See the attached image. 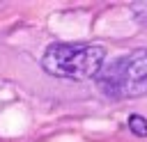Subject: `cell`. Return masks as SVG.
Returning <instances> with one entry per match:
<instances>
[{
	"label": "cell",
	"instance_id": "6da1fadb",
	"mask_svg": "<svg viewBox=\"0 0 147 142\" xmlns=\"http://www.w3.org/2000/svg\"><path fill=\"white\" fill-rule=\"evenodd\" d=\"M96 87L108 98H138L147 96V48H136L126 55L115 57L110 64L101 66Z\"/></svg>",
	"mask_w": 147,
	"mask_h": 142
},
{
	"label": "cell",
	"instance_id": "7a4b0ae2",
	"mask_svg": "<svg viewBox=\"0 0 147 142\" xmlns=\"http://www.w3.org/2000/svg\"><path fill=\"white\" fill-rule=\"evenodd\" d=\"M106 50L96 44H53L41 57V69L48 76L67 80H87L103 66Z\"/></svg>",
	"mask_w": 147,
	"mask_h": 142
},
{
	"label": "cell",
	"instance_id": "3957f363",
	"mask_svg": "<svg viewBox=\"0 0 147 142\" xmlns=\"http://www.w3.org/2000/svg\"><path fill=\"white\" fill-rule=\"evenodd\" d=\"M129 128H131L133 135L145 137V135H147V119L140 117V115H131V117H129Z\"/></svg>",
	"mask_w": 147,
	"mask_h": 142
}]
</instances>
